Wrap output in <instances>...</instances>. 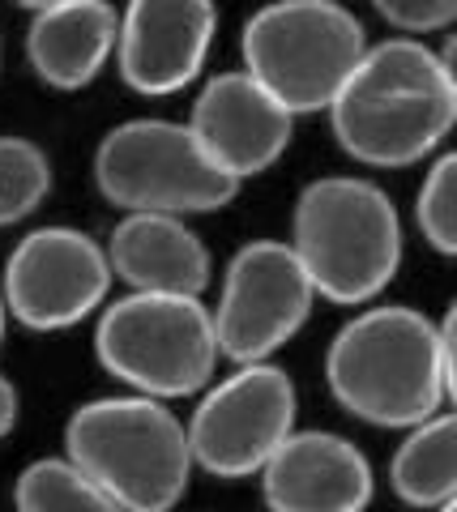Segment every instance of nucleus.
Listing matches in <instances>:
<instances>
[{
  "label": "nucleus",
  "instance_id": "1",
  "mask_svg": "<svg viewBox=\"0 0 457 512\" xmlns=\"http://www.w3.org/2000/svg\"><path fill=\"white\" fill-rule=\"evenodd\" d=\"M457 124L453 86L432 47L385 39L329 107L338 146L368 167H411L432 154Z\"/></svg>",
  "mask_w": 457,
  "mask_h": 512
},
{
  "label": "nucleus",
  "instance_id": "2",
  "mask_svg": "<svg viewBox=\"0 0 457 512\" xmlns=\"http://www.w3.org/2000/svg\"><path fill=\"white\" fill-rule=\"evenodd\" d=\"M329 393L376 427H419L445 402L440 325L415 308H372L338 329L325 355Z\"/></svg>",
  "mask_w": 457,
  "mask_h": 512
},
{
  "label": "nucleus",
  "instance_id": "3",
  "mask_svg": "<svg viewBox=\"0 0 457 512\" xmlns=\"http://www.w3.org/2000/svg\"><path fill=\"white\" fill-rule=\"evenodd\" d=\"M291 248L317 295L334 303H368L402 265V218L389 192L372 180L325 175L299 192Z\"/></svg>",
  "mask_w": 457,
  "mask_h": 512
},
{
  "label": "nucleus",
  "instance_id": "4",
  "mask_svg": "<svg viewBox=\"0 0 457 512\" xmlns=\"http://www.w3.org/2000/svg\"><path fill=\"white\" fill-rule=\"evenodd\" d=\"M69 461L124 512H167L188 487V427L154 397H99L65 427Z\"/></svg>",
  "mask_w": 457,
  "mask_h": 512
},
{
  "label": "nucleus",
  "instance_id": "5",
  "mask_svg": "<svg viewBox=\"0 0 457 512\" xmlns=\"http://www.w3.org/2000/svg\"><path fill=\"white\" fill-rule=\"evenodd\" d=\"M364 56V26L334 0H278L244 26V73L291 116L334 107Z\"/></svg>",
  "mask_w": 457,
  "mask_h": 512
},
{
  "label": "nucleus",
  "instance_id": "6",
  "mask_svg": "<svg viewBox=\"0 0 457 512\" xmlns=\"http://www.w3.org/2000/svg\"><path fill=\"white\" fill-rule=\"evenodd\" d=\"M94 355L141 397L201 393L218 363L214 312L201 299L176 295H124L94 329Z\"/></svg>",
  "mask_w": 457,
  "mask_h": 512
},
{
  "label": "nucleus",
  "instance_id": "7",
  "mask_svg": "<svg viewBox=\"0 0 457 512\" xmlns=\"http://www.w3.org/2000/svg\"><path fill=\"white\" fill-rule=\"evenodd\" d=\"M94 184L129 214H210L235 201L240 184L210 163L188 124L129 120L94 150Z\"/></svg>",
  "mask_w": 457,
  "mask_h": 512
},
{
  "label": "nucleus",
  "instance_id": "8",
  "mask_svg": "<svg viewBox=\"0 0 457 512\" xmlns=\"http://www.w3.org/2000/svg\"><path fill=\"white\" fill-rule=\"evenodd\" d=\"M312 299L317 286L299 265L295 248L278 239H252L231 256L223 278L214 312L218 350L240 367L265 363L304 329Z\"/></svg>",
  "mask_w": 457,
  "mask_h": 512
},
{
  "label": "nucleus",
  "instance_id": "9",
  "mask_svg": "<svg viewBox=\"0 0 457 512\" xmlns=\"http://www.w3.org/2000/svg\"><path fill=\"white\" fill-rule=\"evenodd\" d=\"M295 436V384L274 363L240 367L201 397L188 423V448L218 478L261 474Z\"/></svg>",
  "mask_w": 457,
  "mask_h": 512
},
{
  "label": "nucleus",
  "instance_id": "10",
  "mask_svg": "<svg viewBox=\"0 0 457 512\" xmlns=\"http://www.w3.org/2000/svg\"><path fill=\"white\" fill-rule=\"evenodd\" d=\"M112 286V261L73 227H39L13 248L5 265V308L35 333L86 320Z\"/></svg>",
  "mask_w": 457,
  "mask_h": 512
},
{
  "label": "nucleus",
  "instance_id": "11",
  "mask_svg": "<svg viewBox=\"0 0 457 512\" xmlns=\"http://www.w3.org/2000/svg\"><path fill=\"white\" fill-rule=\"evenodd\" d=\"M188 128L201 141L218 171H227L235 184L248 175H261L274 167L291 141L295 116L265 86L240 73H218L201 86Z\"/></svg>",
  "mask_w": 457,
  "mask_h": 512
},
{
  "label": "nucleus",
  "instance_id": "12",
  "mask_svg": "<svg viewBox=\"0 0 457 512\" xmlns=\"http://www.w3.org/2000/svg\"><path fill=\"white\" fill-rule=\"evenodd\" d=\"M218 13L206 0H133L120 18V77L137 94H176L206 64Z\"/></svg>",
  "mask_w": 457,
  "mask_h": 512
},
{
  "label": "nucleus",
  "instance_id": "13",
  "mask_svg": "<svg viewBox=\"0 0 457 512\" xmlns=\"http://www.w3.org/2000/svg\"><path fill=\"white\" fill-rule=\"evenodd\" d=\"M270 512H364L372 504V466L334 431H295L261 470Z\"/></svg>",
  "mask_w": 457,
  "mask_h": 512
},
{
  "label": "nucleus",
  "instance_id": "14",
  "mask_svg": "<svg viewBox=\"0 0 457 512\" xmlns=\"http://www.w3.org/2000/svg\"><path fill=\"white\" fill-rule=\"evenodd\" d=\"M107 261L137 295L201 299L210 282V248L188 222L167 214H129L112 231Z\"/></svg>",
  "mask_w": 457,
  "mask_h": 512
},
{
  "label": "nucleus",
  "instance_id": "15",
  "mask_svg": "<svg viewBox=\"0 0 457 512\" xmlns=\"http://www.w3.org/2000/svg\"><path fill=\"white\" fill-rule=\"evenodd\" d=\"M120 43V18L103 0H60L39 5L26 30L30 69L52 90H82L90 86L107 56Z\"/></svg>",
  "mask_w": 457,
  "mask_h": 512
},
{
  "label": "nucleus",
  "instance_id": "16",
  "mask_svg": "<svg viewBox=\"0 0 457 512\" xmlns=\"http://www.w3.org/2000/svg\"><path fill=\"white\" fill-rule=\"evenodd\" d=\"M389 483L411 508H445L457 500V410L432 414L406 431L389 461Z\"/></svg>",
  "mask_w": 457,
  "mask_h": 512
},
{
  "label": "nucleus",
  "instance_id": "17",
  "mask_svg": "<svg viewBox=\"0 0 457 512\" xmlns=\"http://www.w3.org/2000/svg\"><path fill=\"white\" fill-rule=\"evenodd\" d=\"M13 500H18V512H124L69 457H43L26 466L13 487Z\"/></svg>",
  "mask_w": 457,
  "mask_h": 512
},
{
  "label": "nucleus",
  "instance_id": "18",
  "mask_svg": "<svg viewBox=\"0 0 457 512\" xmlns=\"http://www.w3.org/2000/svg\"><path fill=\"white\" fill-rule=\"evenodd\" d=\"M52 188L47 154L26 137H0V227L30 218Z\"/></svg>",
  "mask_w": 457,
  "mask_h": 512
},
{
  "label": "nucleus",
  "instance_id": "19",
  "mask_svg": "<svg viewBox=\"0 0 457 512\" xmlns=\"http://www.w3.org/2000/svg\"><path fill=\"white\" fill-rule=\"evenodd\" d=\"M415 218H419L423 239H428L436 252L457 256V150L440 154L432 163L428 180L419 188Z\"/></svg>",
  "mask_w": 457,
  "mask_h": 512
},
{
  "label": "nucleus",
  "instance_id": "20",
  "mask_svg": "<svg viewBox=\"0 0 457 512\" xmlns=\"http://www.w3.org/2000/svg\"><path fill=\"white\" fill-rule=\"evenodd\" d=\"M376 13L389 26L423 35V30H445L457 22V0H381Z\"/></svg>",
  "mask_w": 457,
  "mask_h": 512
},
{
  "label": "nucleus",
  "instance_id": "21",
  "mask_svg": "<svg viewBox=\"0 0 457 512\" xmlns=\"http://www.w3.org/2000/svg\"><path fill=\"white\" fill-rule=\"evenodd\" d=\"M440 350H445V393L453 397L457 410V299L445 312V320H440Z\"/></svg>",
  "mask_w": 457,
  "mask_h": 512
},
{
  "label": "nucleus",
  "instance_id": "22",
  "mask_svg": "<svg viewBox=\"0 0 457 512\" xmlns=\"http://www.w3.org/2000/svg\"><path fill=\"white\" fill-rule=\"evenodd\" d=\"M13 423H18V389L0 376V440L13 431Z\"/></svg>",
  "mask_w": 457,
  "mask_h": 512
},
{
  "label": "nucleus",
  "instance_id": "23",
  "mask_svg": "<svg viewBox=\"0 0 457 512\" xmlns=\"http://www.w3.org/2000/svg\"><path fill=\"white\" fill-rule=\"evenodd\" d=\"M436 60H440V69H445V77H449V86H453V99H457V30L445 39V47L436 52Z\"/></svg>",
  "mask_w": 457,
  "mask_h": 512
},
{
  "label": "nucleus",
  "instance_id": "24",
  "mask_svg": "<svg viewBox=\"0 0 457 512\" xmlns=\"http://www.w3.org/2000/svg\"><path fill=\"white\" fill-rule=\"evenodd\" d=\"M0 338H5V291H0Z\"/></svg>",
  "mask_w": 457,
  "mask_h": 512
},
{
  "label": "nucleus",
  "instance_id": "25",
  "mask_svg": "<svg viewBox=\"0 0 457 512\" xmlns=\"http://www.w3.org/2000/svg\"><path fill=\"white\" fill-rule=\"evenodd\" d=\"M436 512H457V500H449L445 508H436Z\"/></svg>",
  "mask_w": 457,
  "mask_h": 512
}]
</instances>
